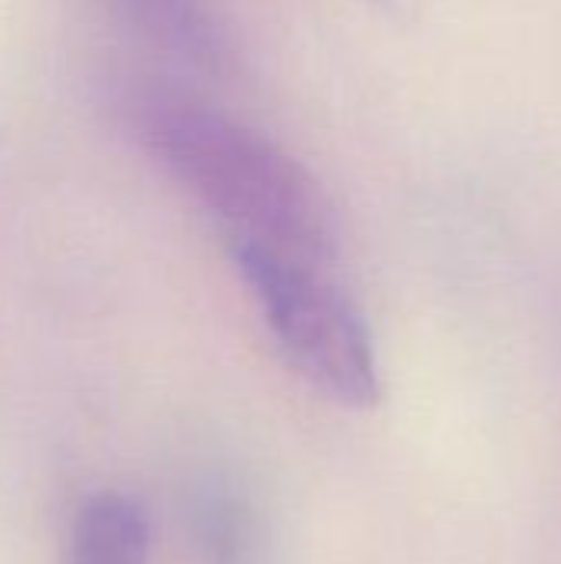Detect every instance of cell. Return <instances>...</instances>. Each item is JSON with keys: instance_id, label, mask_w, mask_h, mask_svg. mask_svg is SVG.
<instances>
[{"instance_id": "1", "label": "cell", "mask_w": 561, "mask_h": 564, "mask_svg": "<svg viewBox=\"0 0 561 564\" xmlns=\"http://www.w3.org/2000/svg\"><path fill=\"white\" fill-rule=\"evenodd\" d=\"M139 145L228 231L311 261L334 258V212L321 182L258 129L169 86L126 99Z\"/></svg>"}, {"instance_id": "2", "label": "cell", "mask_w": 561, "mask_h": 564, "mask_svg": "<svg viewBox=\"0 0 561 564\" xmlns=\"http://www.w3.org/2000/svg\"><path fill=\"white\" fill-rule=\"evenodd\" d=\"M228 251L291 367L341 406H377V347L360 307L334 281L331 264L235 238Z\"/></svg>"}, {"instance_id": "3", "label": "cell", "mask_w": 561, "mask_h": 564, "mask_svg": "<svg viewBox=\"0 0 561 564\" xmlns=\"http://www.w3.org/2000/svg\"><path fill=\"white\" fill-rule=\"evenodd\" d=\"M119 13L172 59L222 76L231 66L225 26L208 0H112Z\"/></svg>"}, {"instance_id": "4", "label": "cell", "mask_w": 561, "mask_h": 564, "mask_svg": "<svg viewBox=\"0 0 561 564\" xmlns=\"http://www.w3.org/2000/svg\"><path fill=\"white\" fill-rule=\"evenodd\" d=\"M149 549L152 529L142 502L106 489L79 506L63 564H149Z\"/></svg>"}, {"instance_id": "5", "label": "cell", "mask_w": 561, "mask_h": 564, "mask_svg": "<svg viewBox=\"0 0 561 564\" xmlns=\"http://www.w3.org/2000/svg\"><path fill=\"white\" fill-rule=\"evenodd\" d=\"M192 532L208 564L261 562V532L251 506L218 479L192 496Z\"/></svg>"}]
</instances>
